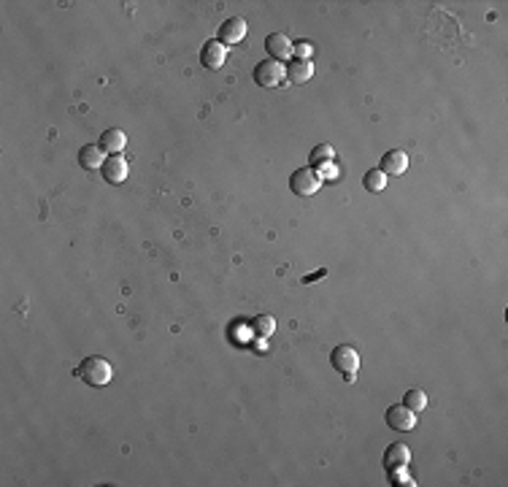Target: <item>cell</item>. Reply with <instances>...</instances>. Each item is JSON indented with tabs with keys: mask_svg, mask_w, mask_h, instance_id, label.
<instances>
[{
	"mask_svg": "<svg viewBox=\"0 0 508 487\" xmlns=\"http://www.w3.org/2000/svg\"><path fill=\"white\" fill-rule=\"evenodd\" d=\"M325 274H327V271H325V268H319V271H316V274H311V276H306V279H303V282H306V285H311V282H316V279H322V276H325Z\"/></svg>",
	"mask_w": 508,
	"mask_h": 487,
	"instance_id": "cell-20",
	"label": "cell"
},
{
	"mask_svg": "<svg viewBox=\"0 0 508 487\" xmlns=\"http://www.w3.org/2000/svg\"><path fill=\"white\" fill-rule=\"evenodd\" d=\"M225 57H227L225 44L217 41V38L206 41L203 49H200V62H203V68H208V71H219V68L225 65Z\"/></svg>",
	"mask_w": 508,
	"mask_h": 487,
	"instance_id": "cell-6",
	"label": "cell"
},
{
	"mask_svg": "<svg viewBox=\"0 0 508 487\" xmlns=\"http://www.w3.org/2000/svg\"><path fill=\"white\" fill-rule=\"evenodd\" d=\"M387 425L397 433H406V430H414L417 425V411H411L406 403H395L387 409Z\"/></svg>",
	"mask_w": 508,
	"mask_h": 487,
	"instance_id": "cell-5",
	"label": "cell"
},
{
	"mask_svg": "<svg viewBox=\"0 0 508 487\" xmlns=\"http://www.w3.org/2000/svg\"><path fill=\"white\" fill-rule=\"evenodd\" d=\"M363 184H365L368 193H381V190L387 187V173L381 171V168H373V171H368V173H365Z\"/></svg>",
	"mask_w": 508,
	"mask_h": 487,
	"instance_id": "cell-17",
	"label": "cell"
},
{
	"mask_svg": "<svg viewBox=\"0 0 508 487\" xmlns=\"http://www.w3.org/2000/svg\"><path fill=\"white\" fill-rule=\"evenodd\" d=\"M79 163H82V168H87V171L103 168V163H106V149H103L100 143H87V146L79 149Z\"/></svg>",
	"mask_w": 508,
	"mask_h": 487,
	"instance_id": "cell-9",
	"label": "cell"
},
{
	"mask_svg": "<svg viewBox=\"0 0 508 487\" xmlns=\"http://www.w3.org/2000/svg\"><path fill=\"white\" fill-rule=\"evenodd\" d=\"M103 179L106 181H111V184H122L125 179H127V160L125 157H106V163H103Z\"/></svg>",
	"mask_w": 508,
	"mask_h": 487,
	"instance_id": "cell-12",
	"label": "cell"
},
{
	"mask_svg": "<svg viewBox=\"0 0 508 487\" xmlns=\"http://www.w3.org/2000/svg\"><path fill=\"white\" fill-rule=\"evenodd\" d=\"M125 143H127V136H125V130H119V127H111V130H106V133L100 136V146H103L106 152H111V154H119V152L125 149Z\"/></svg>",
	"mask_w": 508,
	"mask_h": 487,
	"instance_id": "cell-14",
	"label": "cell"
},
{
	"mask_svg": "<svg viewBox=\"0 0 508 487\" xmlns=\"http://www.w3.org/2000/svg\"><path fill=\"white\" fill-rule=\"evenodd\" d=\"M287 79V68H284L279 60H262V62H257L254 65V82L260 87H265V89H273V87H279Z\"/></svg>",
	"mask_w": 508,
	"mask_h": 487,
	"instance_id": "cell-2",
	"label": "cell"
},
{
	"mask_svg": "<svg viewBox=\"0 0 508 487\" xmlns=\"http://www.w3.org/2000/svg\"><path fill=\"white\" fill-rule=\"evenodd\" d=\"M330 363H333V369H336V371L346 376V382H352V379H354V373L360 371V352H357L354 346L341 344V346L333 349Z\"/></svg>",
	"mask_w": 508,
	"mask_h": 487,
	"instance_id": "cell-3",
	"label": "cell"
},
{
	"mask_svg": "<svg viewBox=\"0 0 508 487\" xmlns=\"http://www.w3.org/2000/svg\"><path fill=\"white\" fill-rule=\"evenodd\" d=\"M403 403H406L411 411H417V414H419V411L427 409V396H424L422 390H408V393H406V398H403Z\"/></svg>",
	"mask_w": 508,
	"mask_h": 487,
	"instance_id": "cell-18",
	"label": "cell"
},
{
	"mask_svg": "<svg viewBox=\"0 0 508 487\" xmlns=\"http://www.w3.org/2000/svg\"><path fill=\"white\" fill-rule=\"evenodd\" d=\"M406 168H408V154L403 149H392L381 157V171L387 176H400V173H406Z\"/></svg>",
	"mask_w": 508,
	"mask_h": 487,
	"instance_id": "cell-11",
	"label": "cell"
},
{
	"mask_svg": "<svg viewBox=\"0 0 508 487\" xmlns=\"http://www.w3.org/2000/svg\"><path fill=\"white\" fill-rule=\"evenodd\" d=\"M76 376H82L89 387H103V384H109L111 382V363L106 360V357H100V355H89L82 360V366L76 369Z\"/></svg>",
	"mask_w": 508,
	"mask_h": 487,
	"instance_id": "cell-1",
	"label": "cell"
},
{
	"mask_svg": "<svg viewBox=\"0 0 508 487\" xmlns=\"http://www.w3.org/2000/svg\"><path fill=\"white\" fill-rule=\"evenodd\" d=\"M265 49H268V55L271 60H287L292 55V41H289V35L287 33H271L268 38H265Z\"/></svg>",
	"mask_w": 508,
	"mask_h": 487,
	"instance_id": "cell-8",
	"label": "cell"
},
{
	"mask_svg": "<svg viewBox=\"0 0 508 487\" xmlns=\"http://www.w3.org/2000/svg\"><path fill=\"white\" fill-rule=\"evenodd\" d=\"M292 52H298V60H309L314 55V46L309 41H298V44H292Z\"/></svg>",
	"mask_w": 508,
	"mask_h": 487,
	"instance_id": "cell-19",
	"label": "cell"
},
{
	"mask_svg": "<svg viewBox=\"0 0 508 487\" xmlns=\"http://www.w3.org/2000/svg\"><path fill=\"white\" fill-rule=\"evenodd\" d=\"M246 38V22L241 17H230L225 25L219 28V41L225 46H233V44H241Z\"/></svg>",
	"mask_w": 508,
	"mask_h": 487,
	"instance_id": "cell-7",
	"label": "cell"
},
{
	"mask_svg": "<svg viewBox=\"0 0 508 487\" xmlns=\"http://www.w3.org/2000/svg\"><path fill=\"white\" fill-rule=\"evenodd\" d=\"M333 157H336V152H333V146L330 143H319V146H314L311 149V154H309V160H311V166H330L333 163Z\"/></svg>",
	"mask_w": 508,
	"mask_h": 487,
	"instance_id": "cell-15",
	"label": "cell"
},
{
	"mask_svg": "<svg viewBox=\"0 0 508 487\" xmlns=\"http://www.w3.org/2000/svg\"><path fill=\"white\" fill-rule=\"evenodd\" d=\"M408 460H411V450L406 447V444H390L387 450H384V466H387V471H397V468H406L408 466Z\"/></svg>",
	"mask_w": 508,
	"mask_h": 487,
	"instance_id": "cell-10",
	"label": "cell"
},
{
	"mask_svg": "<svg viewBox=\"0 0 508 487\" xmlns=\"http://www.w3.org/2000/svg\"><path fill=\"white\" fill-rule=\"evenodd\" d=\"M252 330H254V336L268 339V336L276 330V319H273L271 315H257L252 319Z\"/></svg>",
	"mask_w": 508,
	"mask_h": 487,
	"instance_id": "cell-16",
	"label": "cell"
},
{
	"mask_svg": "<svg viewBox=\"0 0 508 487\" xmlns=\"http://www.w3.org/2000/svg\"><path fill=\"white\" fill-rule=\"evenodd\" d=\"M322 187V176L314 171V168H298V171L289 176V190L300 198H311L316 195Z\"/></svg>",
	"mask_w": 508,
	"mask_h": 487,
	"instance_id": "cell-4",
	"label": "cell"
},
{
	"mask_svg": "<svg viewBox=\"0 0 508 487\" xmlns=\"http://www.w3.org/2000/svg\"><path fill=\"white\" fill-rule=\"evenodd\" d=\"M311 76H314V65H311V60H292L289 65H287V79L292 82V85H306Z\"/></svg>",
	"mask_w": 508,
	"mask_h": 487,
	"instance_id": "cell-13",
	"label": "cell"
}]
</instances>
